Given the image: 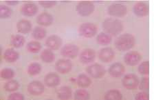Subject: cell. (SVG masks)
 Wrapping results in <instances>:
<instances>
[{
  "label": "cell",
  "mask_w": 154,
  "mask_h": 100,
  "mask_svg": "<svg viewBox=\"0 0 154 100\" xmlns=\"http://www.w3.org/2000/svg\"><path fill=\"white\" fill-rule=\"evenodd\" d=\"M103 29L106 33L112 36H117L123 31V23L119 19L107 18L103 22Z\"/></svg>",
  "instance_id": "obj_1"
},
{
  "label": "cell",
  "mask_w": 154,
  "mask_h": 100,
  "mask_svg": "<svg viewBox=\"0 0 154 100\" xmlns=\"http://www.w3.org/2000/svg\"><path fill=\"white\" fill-rule=\"evenodd\" d=\"M26 49L31 53H38L42 49V44L38 41H31L26 45Z\"/></svg>",
  "instance_id": "obj_28"
},
{
  "label": "cell",
  "mask_w": 154,
  "mask_h": 100,
  "mask_svg": "<svg viewBox=\"0 0 154 100\" xmlns=\"http://www.w3.org/2000/svg\"><path fill=\"white\" fill-rule=\"evenodd\" d=\"M45 45L49 49L53 50H59L62 46L63 40L59 36L52 35L48 37L45 40Z\"/></svg>",
  "instance_id": "obj_13"
},
{
  "label": "cell",
  "mask_w": 154,
  "mask_h": 100,
  "mask_svg": "<svg viewBox=\"0 0 154 100\" xmlns=\"http://www.w3.org/2000/svg\"><path fill=\"white\" fill-rule=\"evenodd\" d=\"M90 98V93L85 89H79L74 92V99L76 100H88Z\"/></svg>",
  "instance_id": "obj_33"
},
{
  "label": "cell",
  "mask_w": 154,
  "mask_h": 100,
  "mask_svg": "<svg viewBox=\"0 0 154 100\" xmlns=\"http://www.w3.org/2000/svg\"><path fill=\"white\" fill-rule=\"evenodd\" d=\"M57 97L60 99L67 100L69 99L72 95V91L69 86H63L60 87L57 91Z\"/></svg>",
  "instance_id": "obj_22"
},
{
  "label": "cell",
  "mask_w": 154,
  "mask_h": 100,
  "mask_svg": "<svg viewBox=\"0 0 154 100\" xmlns=\"http://www.w3.org/2000/svg\"><path fill=\"white\" fill-rule=\"evenodd\" d=\"M19 3L17 1H8L6 2V4L10 5V6H14Z\"/></svg>",
  "instance_id": "obj_40"
},
{
  "label": "cell",
  "mask_w": 154,
  "mask_h": 100,
  "mask_svg": "<svg viewBox=\"0 0 154 100\" xmlns=\"http://www.w3.org/2000/svg\"><path fill=\"white\" fill-rule=\"evenodd\" d=\"M104 98L106 100H121L122 95L118 90H109L105 92Z\"/></svg>",
  "instance_id": "obj_27"
},
{
  "label": "cell",
  "mask_w": 154,
  "mask_h": 100,
  "mask_svg": "<svg viewBox=\"0 0 154 100\" xmlns=\"http://www.w3.org/2000/svg\"><path fill=\"white\" fill-rule=\"evenodd\" d=\"M95 6L91 2L83 1L80 2L76 5V11L79 15L82 17H87L94 11Z\"/></svg>",
  "instance_id": "obj_5"
},
{
  "label": "cell",
  "mask_w": 154,
  "mask_h": 100,
  "mask_svg": "<svg viewBox=\"0 0 154 100\" xmlns=\"http://www.w3.org/2000/svg\"><path fill=\"white\" fill-rule=\"evenodd\" d=\"M91 79L90 77L85 74H80L77 77L76 79V83L78 86L81 88H88L91 84Z\"/></svg>",
  "instance_id": "obj_24"
},
{
  "label": "cell",
  "mask_w": 154,
  "mask_h": 100,
  "mask_svg": "<svg viewBox=\"0 0 154 100\" xmlns=\"http://www.w3.org/2000/svg\"><path fill=\"white\" fill-rule=\"evenodd\" d=\"M13 15V10L6 5L0 6V18L8 19Z\"/></svg>",
  "instance_id": "obj_32"
},
{
  "label": "cell",
  "mask_w": 154,
  "mask_h": 100,
  "mask_svg": "<svg viewBox=\"0 0 154 100\" xmlns=\"http://www.w3.org/2000/svg\"><path fill=\"white\" fill-rule=\"evenodd\" d=\"M17 30L21 34H28L32 30V24L28 19H21L17 24Z\"/></svg>",
  "instance_id": "obj_20"
},
{
  "label": "cell",
  "mask_w": 154,
  "mask_h": 100,
  "mask_svg": "<svg viewBox=\"0 0 154 100\" xmlns=\"http://www.w3.org/2000/svg\"><path fill=\"white\" fill-rule=\"evenodd\" d=\"M127 12V7L122 4H112L107 8L108 15L114 18H123Z\"/></svg>",
  "instance_id": "obj_4"
},
{
  "label": "cell",
  "mask_w": 154,
  "mask_h": 100,
  "mask_svg": "<svg viewBox=\"0 0 154 100\" xmlns=\"http://www.w3.org/2000/svg\"><path fill=\"white\" fill-rule=\"evenodd\" d=\"M114 51L110 47L101 48L98 52V58L102 62L109 63L114 58Z\"/></svg>",
  "instance_id": "obj_14"
},
{
  "label": "cell",
  "mask_w": 154,
  "mask_h": 100,
  "mask_svg": "<svg viewBox=\"0 0 154 100\" xmlns=\"http://www.w3.org/2000/svg\"><path fill=\"white\" fill-rule=\"evenodd\" d=\"M125 68L124 65L119 62H116L110 66L108 73L111 76L114 78H119L124 75Z\"/></svg>",
  "instance_id": "obj_15"
},
{
  "label": "cell",
  "mask_w": 154,
  "mask_h": 100,
  "mask_svg": "<svg viewBox=\"0 0 154 100\" xmlns=\"http://www.w3.org/2000/svg\"><path fill=\"white\" fill-rule=\"evenodd\" d=\"M60 77L57 73H49L45 75L44 83L48 87H55L59 84Z\"/></svg>",
  "instance_id": "obj_19"
},
{
  "label": "cell",
  "mask_w": 154,
  "mask_h": 100,
  "mask_svg": "<svg viewBox=\"0 0 154 100\" xmlns=\"http://www.w3.org/2000/svg\"><path fill=\"white\" fill-rule=\"evenodd\" d=\"M112 36L105 32L100 33L96 37V42L101 46L109 45L112 42Z\"/></svg>",
  "instance_id": "obj_23"
},
{
  "label": "cell",
  "mask_w": 154,
  "mask_h": 100,
  "mask_svg": "<svg viewBox=\"0 0 154 100\" xmlns=\"http://www.w3.org/2000/svg\"><path fill=\"white\" fill-rule=\"evenodd\" d=\"M135 44H136V39L133 35L129 33H124L116 39L114 46L118 50L125 52L134 48Z\"/></svg>",
  "instance_id": "obj_2"
},
{
  "label": "cell",
  "mask_w": 154,
  "mask_h": 100,
  "mask_svg": "<svg viewBox=\"0 0 154 100\" xmlns=\"http://www.w3.org/2000/svg\"><path fill=\"white\" fill-rule=\"evenodd\" d=\"M86 72L90 77L94 79H100L106 73L105 68L98 63L91 64L86 68Z\"/></svg>",
  "instance_id": "obj_6"
},
{
  "label": "cell",
  "mask_w": 154,
  "mask_h": 100,
  "mask_svg": "<svg viewBox=\"0 0 154 100\" xmlns=\"http://www.w3.org/2000/svg\"><path fill=\"white\" fill-rule=\"evenodd\" d=\"M25 37L21 35H14L11 38V44L13 47L16 48H19L22 47L25 44Z\"/></svg>",
  "instance_id": "obj_30"
},
{
  "label": "cell",
  "mask_w": 154,
  "mask_h": 100,
  "mask_svg": "<svg viewBox=\"0 0 154 100\" xmlns=\"http://www.w3.org/2000/svg\"><path fill=\"white\" fill-rule=\"evenodd\" d=\"M0 76L2 78V79H11L14 76V71L12 68H5L1 70Z\"/></svg>",
  "instance_id": "obj_34"
},
{
  "label": "cell",
  "mask_w": 154,
  "mask_h": 100,
  "mask_svg": "<svg viewBox=\"0 0 154 100\" xmlns=\"http://www.w3.org/2000/svg\"><path fill=\"white\" fill-rule=\"evenodd\" d=\"M28 73L31 76H35L42 71V65L37 62H33L29 64L28 67Z\"/></svg>",
  "instance_id": "obj_29"
},
{
  "label": "cell",
  "mask_w": 154,
  "mask_h": 100,
  "mask_svg": "<svg viewBox=\"0 0 154 100\" xmlns=\"http://www.w3.org/2000/svg\"><path fill=\"white\" fill-rule=\"evenodd\" d=\"M73 64L70 60L67 59H60L55 64V68L61 74H67L72 70Z\"/></svg>",
  "instance_id": "obj_9"
},
{
  "label": "cell",
  "mask_w": 154,
  "mask_h": 100,
  "mask_svg": "<svg viewBox=\"0 0 154 100\" xmlns=\"http://www.w3.org/2000/svg\"><path fill=\"white\" fill-rule=\"evenodd\" d=\"M47 34V31L42 26H36L33 29L32 36L36 40H42L45 37Z\"/></svg>",
  "instance_id": "obj_25"
},
{
  "label": "cell",
  "mask_w": 154,
  "mask_h": 100,
  "mask_svg": "<svg viewBox=\"0 0 154 100\" xmlns=\"http://www.w3.org/2000/svg\"><path fill=\"white\" fill-rule=\"evenodd\" d=\"M40 57L43 62L45 63H52L54 60V54L51 49L47 48L42 50L41 53Z\"/></svg>",
  "instance_id": "obj_26"
},
{
  "label": "cell",
  "mask_w": 154,
  "mask_h": 100,
  "mask_svg": "<svg viewBox=\"0 0 154 100\" xmlns=\"http://www.w3.org/2000/svg\"><path fill=\"white\" fill-rule=\"evenodd\" d=\"M133 11L136 16L140 18L146 17L149 14V5L144 2H138L134 6Z\"/></svg>",
  "instance_id": "obj_16"
},
{
  "label": "cell",
  "mask_w": 154,
  "mask_h": 100,
  "mask_svg": "<svg viewBox=\"0 0 154 100\" xmlns=\"http://www.w3.org/2000/svg\"><path fill=\"white\" fill-rule=\"evenodd\" d=\"M3 57L7 62L13 63L19 59V54L17 51L13 49V48H8L5 50Z\"/></svg>",
  "instance_id": "obj_21"
},
{
  "label": "cell",
  "mask_w": 154,
  "mask_h": 100,
  "mask_svg": "<svg viewBox=\"0 0 154 100\" xmlns=\"http://www.w3.org/2000/svg\"><path fill=\"white\" fill-rule=\"evenodd\" d=\"M19 88V84L17 80L11 79L4 85V89L7 92H14L17 91Z\"/></svg>",
  "instance_id": "obj_31"
},
{
  "label": "cell",
  "mask_w": 154,
  "mask_h": 100,
  "mask_svg": "<svg viewBox=\"0 0 154 100\" xmlns=\"http://www.w3.org/2000/svg\"><path fill=\"white\" fill-rule=\"evenodd\" d=\"M98 32V28L92 23L82 24L79 28L80 36L85 38H91L94 37Z\"/></svg>",
  "instance_id": "obj_3"
},
{
  "label": "cell",
  "mask_w": 154,
  "mask_h": 100,
  "mask_svg": "<svg viewBox=\"0 0 154 100\" xmlns=\"http://www.w3.org/2000/svg\"><path fill=\"white\" fill-rule=\"evenodd\" d=\"M138 72L143 75H147L149 73V63L148 61L142 62L138 66Z\"/></svg>",
  "instance_id": "obj_35"
},
{
  "label": "cell",
  "mask_w": 154,
  "mask_h": 100,
  "mask_svg": "<svg viewBox=\"0 0 154 100\" xmlns=\"http://www.w3.org/2000/svg\"><path fill=\"white\" fill-rule=\"evenodd\" d=\"M20 11L21 13L24 16L32 17L37 14L38 11V7L35 4L26 3L21 6Z\"/></svg>",
  "instance_id": "obj_17"
},
{
  "label": "cell",
  "mask_w": 154,
  "mask_h": 100,
  "mask_svg": "<svg viewBox=\"0 0 154 100\" xmlns=\"http://www.w3.org/2000/svg\"><path fill=\"white\" fill-rule=\"evenodd\" d=\"M122 85L125 89L134 90L139 85V78L135 74H127L122 79Z\"/></svg>",
  "instance_id": "obj_8"
},
{
  "label": "cell",
  "mask_w": 154,
  "mask_h": 100,
  "mask_svg": "<svg viewBox=\"0 0 154 100\" xmlns=\"http://www.w3.org/2000/svg\"><path fill=\"white\" fill-rule=\"evenodd\" d=\"M142 60V56L137 51H130L127 53L124 56L125 64L129 66H136L139 64Z\"/></svg>",
  "instance_id": "obj_12"
},
{
  "label": "cell",
  "mask_w": 154,
  "mask_h": 100,
  "mask_svg": "<svg viewBox=\"0 0 154 100\" xmlns=\"http://www.w3.org/2000/svg\"><path fill=\"white\" fill-rule=\"evenodd\" d=\"M139 89L142 91H148L149 87V80L147 77L142 78L141 81L139 82Z\"/></svg>",
  "instance_id": "obj_36"
},
{
  "label": "cell",
  "mask_w": 154,
  "mask_h": 100,
  "mask_svg": "<svg viewBox=\"0 0 154 100\" xmlns=\"http://www.w3.org/2000/svg\"><path fill=\"white\" fill-rule=\"evenodd\" d=\"M149 99V95L145 92H140L135 97L136 100H147Z\"/></svg>",
  "instance_id": "obj_39"
},
{
  "label": "cell",
  "mask_w": 154,
  "mask_h": 100,
  "mask_svg": "<svg viewBox=\"0 0 154 100\" xmlns=\"http://www.w3.org/2000/svg\"><path fill=\"white\" fill-rule=\"evenodd\" d=\"M39 5H41L43 8H52L53 6H54L57 4L56 1H40L38 2Z\"/></svg>",
  "instance_id": "obj_37"
},
{
  "label": "cell",
  "mask_w": 154,
  "mask_h": 100,
  "mask_svg": "<svg viewBox=\"0 0 154 100\" xmlns=\"http://www.w3.org/2000/svg\"><path fill=\"white\" fill-rule=\"evenodd\" d=\"M8 99L10 100H23L24 96L20 92H13L10 95Z\"/></svg>",
  "instance_id": "obj_38"
},
{
  "label": "cell",
  "mask_w": 154,
  "mask_h": 100,
  "mask_svg": "<svg viewBox=\"0 0 154 100\" xmlns=\"http://www.w3.org/2000/svg\"><path fill=\"white\" fill-rule=\"evenodd\" d=\"M60 53L63 57L69 59H74L79 55V48L75 44H67L61 48Z\"/></svg>",
  "instance_id": "obj_7"
},
{
  "label": "cell",
  "mask_w": 154,
  "mask_h": 100,
  "mask_svg": "<svg viewBox=\"0 0 154 100\" xmlns=\"http://www.w3.org/2000/svg\"><path fill=\"white\" fill-rule=\"evenodd\" d=\"M37 22L38 25L42 26H49L52 25L54 21V18L50 13H48L47 12H43L37 16Z\"/></svg>",
  "instance_id": "obj_18"
},
{
  "label": "cell",
  "mask_w": 154,
  "mask_h": 100,
  "mask_svg": "<svg viewBox=\"0 0 154 100\" xmlns=\"http://www.w3.org/2000/svg\"><path fill=\"white\" fill-rule=\"evenodd\" d=\"M96 52L92 48H85L79 55V60L84 64H88L94 62Z\"/></svg>",
  "instance_id": "obj_10"
},
{
  "label": "cell",
  "mask_w": 154,
  "mask_h": 100,
  "mask_svg": "<svg viewBox=\"0 0 154 100\" xmlns=\"http://www.w3.org/2000/svg\"><path fill=\"white\" fill-rule=\"evenodd\" d=\"M45 91V86L40 81H32L28 86V91L29 93L34 96L41 95Z\"/></svg>",
  "instance_id": "obj_11"
}]
</instances>
